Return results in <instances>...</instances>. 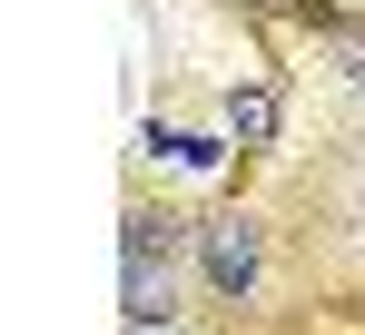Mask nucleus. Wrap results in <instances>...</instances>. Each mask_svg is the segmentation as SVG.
Returning a JSON list of instances; mask_svg holds the SVG:
<instances>
[{
    "instance_id": "1",
    "label": "nucleus",
    "mask_w": 365,
    "mask_h": 335,
    "mask_svg": "<svg viewBox=\"0 0 365 335\" xmlns=\"http://www.w3.org/2000/svg\"><path fill=\"white\" fill-rule=\"evenodd\" d=\"M257 267H267V247H257V227H247V217H217V227H207V277L227 286V296H247Z\"/></svg>"
},
{
    "instance_id": "3",
    "label": "nucleus",
    "mask_w": 365,
    "mask_h": 335,
    "mask_svg": "<svg viewBox=\"0 0 365 335\" xmlns=\"http://www.w3.org/2000/svg\"><path fill=\"white\" fill-rule=\"evenodd\" d=\"M227 128L237 138H277V89H237L227 99Z\"/></svg>"
},
{
    "instance_id": "5",
    "label": "nucleus",
    "mask_w": 365,
    "mask_h": 335,
    "mask_svg": "<svg viewBox=\"0 0 365 335\" xmlns=\"http://www.w3.org/2000/svg\"><path fill=\"white\" fill-rule=\"evenodd\" d=\"M128 335H178V326H138V316H128Z\"/></svg>"
},
{
    "instance_id": "2",
    "label": "nucleus",
    "mask_w": 365,
    "mask_h": 335,
    "mask_svg": "<svg viewBox=\"0 0 365 335\" xmlns=\"http://www.w3.org/2000/svg\"><path fill=\"white\" fill-rule=\"evenodd\" d=\"M128 316L138 326H168V267H158V247H128Z\"/></svg>"
},
{
    "instance_id": "4",
    "label": "nucleus",
    "mask_w": 365,
    "mask_h": 335,
    "mask_svg": "<svg viewBox=\"0 0 365 335\" xmlns=\"http://www.w3.org/2000/svg\"><path fill=\"white\" fill-rule=\"evenodd\" d=\"M346 69H356V89H365V40H346Z\"/></svg>"
}]
</instances>
